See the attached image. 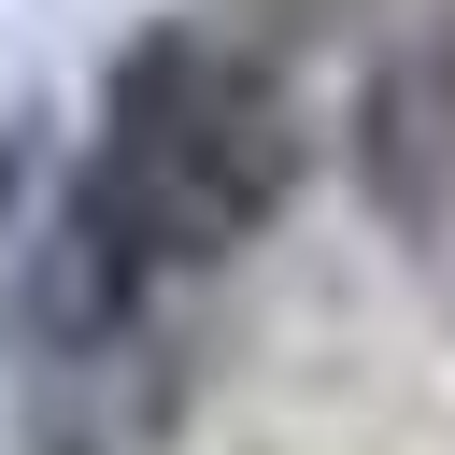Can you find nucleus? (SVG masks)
<instances>
[{
	"mask_svg": "<svg viewBox=\"0 0 455 455\" xmlns=\"http://www.w3.org/2000/svg\"><path fill=\"white\" fill-rule=\"evenodd\" d=\"M299 185V114L284 85L242 57V43H199V28H156L114 57L100 85V142L57 199V242H43V355L71 341H128L142 299L171 270H213L242 256Z\"/></svg>",
	"mask_w": 455,
	"mask_h": 455,
	"instance_id": "1",
	"label": "nucleus"
}]
</instances>
